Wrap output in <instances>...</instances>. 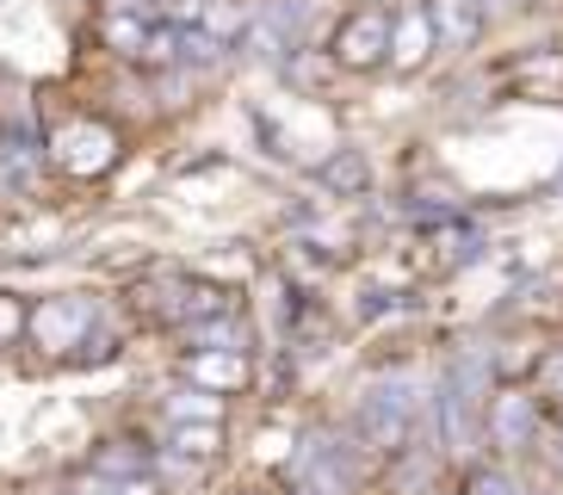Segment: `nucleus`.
<instances>
[{
	"label": "nucleus",
	"instance_id": "nucleus-23",
	"mask_svg": "<svg viewBox=\"0 0 563 495\" xmlns=\"http://www.w3.org/2000/svg\"><path fill=\"white\" fill-rule=\"evenodd\" d=\"M551 396H558V403H563V360L551 365Z\"/></svg>",
	"mask_w": 563,
	"mask_h": 495
},
{
	"label": "nucleus",
	"instance_id": "nucleus-24",
	"mask_svg": "<svg viewBox=\"0 0 563 495\" xmlns=\"http://www.w3.org/2000/svg\"><path fill=\"white\" fill-rule=\"evenodd\" d=\"M483 7H489V13H501V7H520V0H483Z\"/></svg>",
	"mask_w": 563,
	"mask_h": 495
},
{
	"label": "nucleus",
	"instance_id": "nucleus-14",
	"mask_svg": "<svg viewBox=\"0 0 563 495\" xmlns=\"http://www.w3.org/2000/svg\"><path fill=\"white\" fill-rule=\"evenodd\" d=\"M162 409H167V421H223L230 396H217V391H199V384H186V391L167 396Z\"/></svg>",
	"mask_w": 563,
	"mask_h": 495
},
{
	"label": "nucleus",
	"instance_id": "nucleus-17",
	"mask_svg": "<svg viewBox=\"0 0 563 495\" xmlns=\"http://www.w3.org/2000/svg\"><path fill=\"white\" fill-rule=\"evenodd\" d=\"M211 37H223V44H242V32H249V7H235V0H205V19H199Z\"/></svg>",
	"mask_w": 563,
	"mask_h": 495
},
{
	"label": "nucleus",
	"instance_id": "nucleus-20",
	"mask_svg": "<svg viewBox=\"0 0 563 495\" xmlns=\"http://www.w3.org/2000/svg\"><path fill=\"white\" fill-rule=\"evenodd\" d=\"M112 346H118V334L93 329V334L81 341V353H75V365H100V360H112Z\"/></svg>",
	"mask_w": 563,
	"mask_h": 495
},
{
	"label": "nucleus",
	"instance_id": "nucleus-22",
	"mask_svg": "<svg viewBox=\"0 0 563 495\" xmlns=\"http://www.w3.org/2000/svg\"><path fill=\"white\" fill-rule=\"evenodd\" d=\"M68 495H118V477H81L68 483Z\"/></svg>",
	"mask_w": 563,
	"mask_h": 495
},
{
	"label": "nucleus",
	"instance_id": "nucleus-9",
	"mask_svg": "<svg viewBox=\"0 0 563 495\" xmlns=\"http://www.w3.org/2000/svg\"><path fill=\"white\" fill-rule=\"evenodd\" d=\"M433 32H440V50H471L489 25V7L483 0H428Z\"/></svg>",
	"mask_w": 563,
	"mask_h": 495
},
{
	"label": "nucleus",
	"instance_id": "nucleus-2",
	"mask_svg": "<svg viewBox=\"0 0 563 495\" xmlns=\"http://www.w3.org/2000/svg\"><path fill=\"white\" fill-rule=\"evenodd\" d=\"M390 25H397V7H384V0H365V7L341 13V25L329 37L334 68H347V75H378V68H390Z\"/></svg>",
	"mask_w": 563,
	"mask_h": 495
},
{
	"label": "nucleus",
	"instance_id": "nucleus-8",
	"mask_svg": "<svg viewBox=\"0 0 563 495\" xmlns=\"http://www.w3.org/2000/svg\"><path fill=\"white\" fill-rule=\"evenodd\" d=\"M508 87L527 99H563V50L545 44V50H527L508 63Z\"/></svg>",
	"mask_w": 563,
	"mask_h": 495
},
{
	"label": "nucleus",
	"instance_id": "nucleus-13",
	"mask_svg": "<svg viewBox=\"0 0 563 495\" xmlns=\"http://www.w3.org/2000/svg\"><path fill=\"white\" fill-rule=\"evenodd\" d=\"M167 446L192 464L217 459V452H223V421H167Z\"/></svg>",
	"mask_w": 563,
	"mask_h": 495
},
{
	"label": "nucleus",
	"instance_id": "nucleus-16",
	"mask_svg": "<svg viewBox=\"0 0 563 495\" xmlns=\"http://www.w3.org/2000/svg\"><path fill=\"white\" fill-rule=\"evenodd\" d=\"M136 68H180V25H162L155 19L143 50H136Z\"/></svg>",
	"mask_w": 563,
	"mask_h": 495
},
{
	"label": "nucleus",
	"instance_id": "nucleus-3",
	"mask_svg": "<svg viewBox=\"0 0 563 495\" xmlns=\"http://www.w3.org/2000/svg\"><path fill=\"white\" fill-rule=\"evenodd\" d=\"M87 334H93V297H68V292L32 297V322H25V341H32L44 360H63V353H75Z\"/></svg>",
	"mask_w": 563,
	"mask_h": 495
},
{
	"label": "nucleus",
	"instance_id": "nucleus-1",
	"mask_svg": "<svg viewBox=\"0 0 563 495\" xmlns=\"http://www.w3.org/2000/svg\"><path fill=\"white\" fill-rule=\"evenodd\" d=\"M118 155H124L118 124H106V118H93V112H68L63 124L51 131V162L63 167V174H75V180H100V174H112Z\"/></svg>",
	"mask_w": 563,
	"mask_h": 495
},
{
	"label": "nucleus",
	"instance_id": "nucleus-19",
	"mask_svg": "<svg viewBox=\"0 0 563 495\" xmlns=\"http://www.w3.org/2000/svg\"><path fill=\"white\" fill-rule=\"evenodd\" d=\"M150 13L162 19V25H180L186 32V25H199L205 19V0H150Z\"/></svg>",
	"mask_w": 563,
	"mask_h": 495
},
{
	"label": "nucleus",
	"instance_id": "nucleus-18",
	"mask_svg": "<svg viewBox=\"0 0 563 495\" xmlns=\"http://www.w3.org/2000/svg\"><path fill=\"white\" fill-rule=\"evenodd\" d=\"M25 322H32V297H19V292H0V346H19V334H25Z\"/></svg>",
	"mask_w": 563,
	"mask_h": 495
},
{
	"label": "nucleus",
	"instance_id": "nucleus-6",
	"mask_svg": "<svg viewBox=\"0 0 563 495\" xmlns=\"http://www.w3.org/2000/svg\"><path fill=\"white\" fill-rule=\"evenodd\" d=\"M360 440L378 452H402L409 446V403L397 391H365L360 396Z\"/></svg>",
	"mask_w": 563,
	"mask_h": 495
},
{
	"label": "nucleus",
	"instance_id": "nucleus-12",
	"mask_svg": "<svg viewBox=\"0 0 563 495\" xmlns=\"http://www.w3.org/2000/svg\"><path fill=\"white\" fill-rule=\"evenodd\" d=\"M155 13H118V7H106L100 13V37L112 56H124V63H136V50H143V37H150Z\"/></svg>",
	"mask_w": 563,
	"mask_h": 495
},
{
	"label": "nucleus",
	"instance_id": "nucleus-4",
	"mask_svg": "<svg viewBox=\"0 0 563 495\" xmlns=\"http://www.w3.org/2000/svg\"><path fill=\"white\" fill-rule=\"evenodd\" d=\"M180 378L199 384V391H217V396H242L249 378H254L249 346H186Z\"/></svg>",
	"mask_w": 563,
	"mask_h": 495
},
{
	"label": "nucleus",
	"instance_id": "nucleus-5",
	"mask_svg": "<svg viewBox=\"0 0 563 495\" xmlns=\"http://www.w3.org/2000/svg\"><path fill=\"white\" fill-rule=\"evenodd\" d=\"M433 50H440V32H433L428 0L397 7V25H390V68H397V75H415V68L433 63Z\"/></svg>",
	"mask_w": 563,
	"mask_h": 495
},
{
	"label": "nucleus",
	"instance_id": "nucleus-21",
	"mask_svg": "<svg viewBox=\"0 0 563 495\" xmlns=\"http://www.w3.org/2000/svg\"><path fill=\"white\" fill-rule=\"evenodd\" d=\"M118 495H162V483H155L150 471H124V477H118Z\"/></svg>",
	"mask_w": 563,
	"mask_h": 495
},
{
	"label": "nucleus",
	"instance_id": "nucleus-15",
	"mask_svg": "<svg viewBox=\"0 0 563 495\" xmlns=\"http://www.w3.org/2000/svg\"><path fill=\"white\" fill-rule=\"evenodd\" d=\"M37 155L32 148H0V198H32Z\"/></svg>",
	"mask_w": 563,
	"mask_h": 495
},
{
	"label": "nucleus",
	"instance_id": "nucleus-7",
	"mask_svg": "<svg viewBox=\"0 0 563 495\" xmlns=\"http://www.w3.org/2000/svg\"><path fill=\"white\" fill-rule=\"evenodd\" d=\"M235 310V297L223 292V285H205V279H180L174 285V297H162V316L174 322V329H192V322H211V316Z\"/></svg>",
	"mask_w": 563,
	"mask_h": 495
},
{
	"label": "nucleus",
	"instance_id": "nucleus-11",
	"mask_svg": "<svg viewBox=\"0 0 563 495\" xmlns=\"http://www.w3.org/2000/svg\"><path fill=\"white\" fill-rule=\"evenodd\" d=\"M532 428H539V403L527 391H501L489 403V440L496 446H527Z\"/></svg>",
	"mask_w": 563,
	"mask_h": 495
},
{
	"label": "nucleus",
	"instance_id": "nucleus-10",
	"mask_svg": "<svg viewBox=\"0 0 563 495\" xmlns=\"http://www.w3.org/2000/svg\"><path fill=\"white\" fill-rule=\"evenodd\" d=\"M316 186L334 198H365L372 193V155L365 148H334V155H322L316 162Z\"/></svg>",
	"mask_w": 563,
	"mask_h": 495
}]
</instances>
